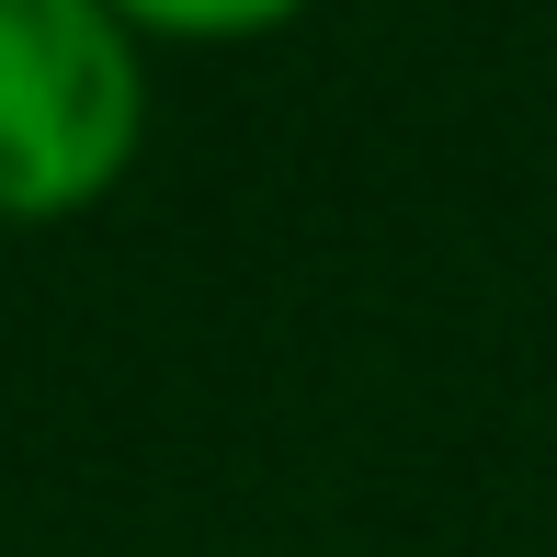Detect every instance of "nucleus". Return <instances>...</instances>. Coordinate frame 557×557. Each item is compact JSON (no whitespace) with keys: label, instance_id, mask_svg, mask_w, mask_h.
Segmentation results:
<instances>
[{"label":"nucleus","instance_id":"f257e3e1","mask_svg":"<svg viewBox=\"0 0 557 557\" xmlns=\"http://www.w3.org/2000/svg\"><path fill=\"white\" fill-rule=\"evenodd\" d=\"M148 69L114 0H0V216H69L137 160Z\"/></svg>","mask_w":557,"mask_h":557},{"label":"nucleus","instance_id":"f03ea898","mask_svg":"<svg viewBox=\"0 0 557 557\" xmlns=\"http://www.w3.org/2000/svg\"><path fill=\"white\" fill-rule=\"evenodd\" d=\"M125 23H160V35H262L296 0H114Z\"/></svg>","mask_w":557,"mask_h":557}]
</instances>
